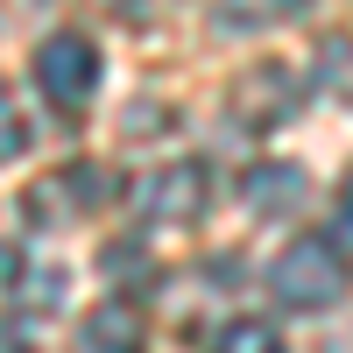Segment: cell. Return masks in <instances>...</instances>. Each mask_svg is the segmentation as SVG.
Wrapping results in <instances>:
<instances>
[{
    "mask_svg": "<svg viewBox=\"0 0 353 353\" xmlns=\"http://www.w3.org/2000/svg\"><path fill=\"white\" fill-rule=\"evenodd\" d=\"M304 8H311V0H219V21L226 28H261V21H290Z\"/></svg>",
    "mask_w": 353,
    "mask_h": 353,
    "instance_id": "cell-6",
    "label": "cell"
},
{
    "mask_svg": "<svg viewBox=\"0 0 353 353\" xmlns=\"http://www.w3.org/2000/svg\"><path fill=\"white\" fill-rule=\"evenodd\" d=\"M269 283H276V297H283L290 311H325V304H339V297H346V261H339V248H332V241L304 233V241H290V248L276 254Z\"/></svg>",
    "mask_w": 353,
    "mask_h": 353,
    "instance_id": "cell-1",
    "label": "cell"
},
{
    "mask_svg": "<svg viewBox=\"0 0 353 353\" xmlns=\"http://www.w3.org/2000/svg\"><path fill=\"white\" fill-rule=\"evenodd\" d=\"M297 198H304V170H290V163H261L248 176V205L254 212H290Z\"/></svg>",
    "mask_w": 353,
    "mask_h": 353,
    "instance_id": "cell-5",
    "label": "cell"
},
{
    "mask_svg": "<svg viewBox=\"0 0 353 353\" xmlns=\"http://www.w3.org/2000/svg\"><path fill=\"white\" fill-rule=\"evenodd\" d=\"M85 339H92V346H106V339L134 346V339H141V318H134L128 304H106V311H92V318H85Z\"/></svg>",
    "mask_w": 353,
    "mask_h": 353,
    "instance_id": "cell-7",
    "label": "cell"
},
{
    "mask_svg": "<svg viewBox=\"0 0 353 353\" xmlns=\"http://www.w3.org/2000/svg\"><path fill=\"white\" fill-rule=\"evenodd\" d=\"M219 346H241V353H261V346H276V325H261V318H233V325L219 332Z\"/></svg>",
    "mask_w": 353,
    "mask_h": 353,
    "instance_id": "cell-8",
    "label": "cell"
},
{
    "mask_svg": "<svg viewBox=\"0 0 353 353\" xmlns=\"http://www.w3.org/2000/svg\"><path fill=\"white\" fill-rule=\"evenodd\" d=\"M36 78H43V92L57 106H85L99 92V50L85 43V36H50L36 50Z\"/></svg>",
    "mask_w": 353,
    "mask_h": 353,
    "instance_id": "cell-2",
    "label": "cell"
},
{
    "mask_svg": "<svg viewBox=\"0 0 353 353\" xmlns=\"http://www.w3.org/2000/svg\"><path fill=\"white\" fill-rule=\"evenodd\" d=\"M290 99H297V85H290L283 71H261V78H248L241 92H233V106H241V121H248V128L283 121V113H290Z\"/></svg>",
    "mask_w": 353,
    "mask_h": 353,
    "instance_id": "cell-4",
    "label": "cell"
},
{
    "mask_svg": "<svg viewBox=\"0 0 353 353\" xmlns=\"http://www.w3.org/2000/svg\"><path fill=\"white\" fill-rule=\"evenodd\" d=\"M21 149H28V128H21V113H14V99H8V85H0V163L21 156Z\"/></svg>",
    "mask_w": 353,
    "mask_h": 353,
    "instance_id": "cell-9",
    "label": "cell"
},
{
    "mask_svg": "<svg viewBox=\"0 0 353 353\" xmlns=\"http://www.w3.org/2000/svg\"><path fill=\"white\" fill-rule=\"evenodd\" d=\"M339 205H346V212H353V176H346V184H339Z\"/></svg>",
    "mask_w": 353,
    "mask_h": 353,
    "instance_id": "cell-10",
    "label": "cell"
},
{
    "mask_svg": "<svg viewBox=\"0 0 353 353\" xmlns=\"http://www.w3.org/2000/svg\"><path fill=\"white\" fill-rule=\"evenodd\" d=\"M141 205H149V219H198L205 212V170L198 163H176V170L149 176Z\"/></svg>",
    "mask_w": 353,
    "mask_h": 353,
    "instance_id": "cell-3",
    "label": "cell"
}]
</instances>
